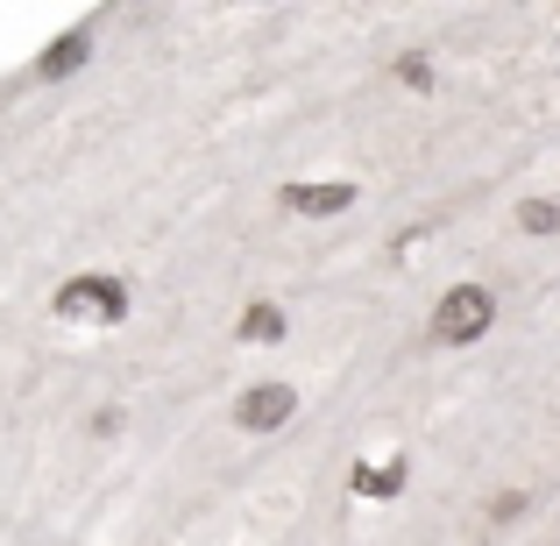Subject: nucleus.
I'll use <instances>...</instances> for the list:
<instances>
[{
    "instance_id": "nucleus-1",
    "label": "nucleus",
    "mask_w": 560,
    "mask_h": 546,
    "mask_svg": "<svg viewBox=\"0 0 560 546\" xmlns=\"http://www.w3.org/2000/svg\"><path fill=\"white\" fill-rule=\"evenodd\" d=\"M50 313L71 320V327H121V320H128V284H121V277H100V270L65 277L57 299H50Z\"/></svg>"
},
{
    "instance_id": "nucleus-2",
    "label": "nucleus",
    "mask_w": 560,
    "mask_h": 546,
    "mask_svg": "<svg viewBox=\"0 0 560 546\" xmlns=\"http://www.w3.org/2000/svg\"><path fill=\"white\" fill-rule=\"evenodd\" d=\"M490 320H497V299L482 284H454L447 299L433 305V341L440 348H468V341H482L490 334Z\"/></svg>"
},
{
    "instance_id": "nucleus-3",
    "label": "nucleus",
    "mask_w": 560,
    "mask_h": 546,
    "mask_svg": "<svg viewBox=\"0 0 560 546\" xmlns=\"http://www.w3.org/2000/svg\"><path fill=\"white\" fill-rule=\"evenodd\" d=\"M291 411H299V391H291V383H256V391L234 397V426H242V433H277V426H291Z\"/></svg>"
},
{
    "instance_id": "nucleus-4",
    "label": "nucleus",
    "mask_w": 560,
    "mask_h": 546,
    "mask_svg": "<svg viewBox=\"0 0 560 546\" xmlns=\"http://www.w3.org/2000/svg\"><path fill=\"white\" fill-rule=\"evenodd\" d=\"M405 476H411L405 454H390V462H355V468H348V490L370 497V504H390V497L405 490Z\"/></svg>"
},
{
    "instance_id": "nucleus-5",
    "label": "nucleus",
    "mask_w": 560,
    "mask_h": 546,
    "mask_svg": "<svg viewBox=\"0 0 560 546\" xmlns=\"http://www.w3.org/2000/svg\"><path fill=\"white\" fill-rule=\"evenodd\" d=\"M284 206L305 220H327V213H348L355 206V185H284Z\"/></svg>"
},
{
    "instance_id": "nucleus-6",
    "label": "nucleus",
    "mask_w": 560,
    "mask_h": 546,
    "mask_svg": "<svg viewBox=\"0 0 560 546\" xmlns=\"http://www.w3.org/2000/svg\"><path fill=\"white\" fill-rule=\"evenodd\" d=\"M85 57H93V28H71V36H57L50 50L36 57V79H65V71H79Z\"/></svg>"
},
{
    "instance_id": "nucleus-7",
    "label": "nucleus",
    "mask_w": 560,
    "mask_h": 546,
    "mask_svg": "<svg viewBox=\"0 0 560 546\" xmlns=\"http://www.w3.org/2000/svg\"><path fill=\"white\" fill-rule=\"evenodd\" d=\"M234 334H242L248 348H277V341H284V313H277L270 299H256V305L242 313V327H234Z\"/></svg>"
},
{
    "instance_id": "nucleus-8",
    "label": "nucleus",
    "mask_w": 560,
    "mask_h": 546,
    "mask_svg": "<svg viewBox=\"0 0 560 546\" xmlns=\"http://www.w3.org/2000/svg\"><path fill=\"white\" fill-rule=\"evenodd\" d=\"M518 228H525V234H553V228H560L553 199H525V206H518Z\"/></svg>"
},
{
    "instance_id": "nucleus-9",
    "label": "nucleus",
    "mask_w": 560,
    "mask_h": 546,
    "mask_svg": "<svg viewBox=\"0 0 560 546\" xmlns=\"http://www.w3.org/2000/svg\"><path fill=\"white\" fill-rule=\"evenodd\" d=\"M397 79H405L411 93H425V85H433V65H425V57H397Z\"/></svg>"
}]
</instances>
